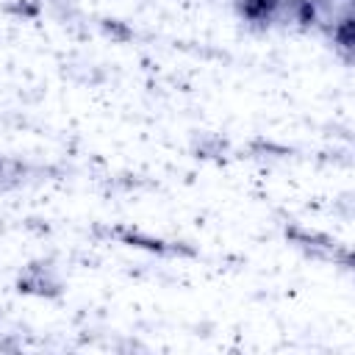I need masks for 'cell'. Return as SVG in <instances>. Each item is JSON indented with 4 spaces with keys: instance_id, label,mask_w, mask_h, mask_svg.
<instances>
[{
    "instance_id": "obj_8",
    "label": "cell",
    "mask_w": 355,
    "mask_h": 355,
    "mask_svg": "<svg viewBox=\"0 0 355 355\" xmlns=\"http://www.w3.org/2000/svg\"><path fill=\"white\" fill-rule=\"evenodd\" d=\"M250 153L258 155V158H286L291 150L283 147V144H275V141H263V139H255L250 144Z\"/></svg>"
},
{
    "instance_id": "obj_1",
    "label": "cell",
    "mask_w": 355,
    "mask_h": 355,
    "mask_svg": "<svg viewBox=\"0 0 355 355\" xmlns=\"http://www.w3.org/2000/svg\"><path fill=\"white\" fill-rule=\"evenodd\" d=\"M108 236L119 239L128 247H139V250H147V252H155V255H172V258L197 255L194 247H186L180 241H166V239H158V236H150V233H141V230H133V227H114V230H108Z\"/></svg>"
},
{
    "instance_id": "obj_2",
    "label": "cell",
    "mask_w": 355,
    "mask_h": 355,
    "mask_svg": "<svg viewBox=\"0 0 355 355\" xmlns=\"http://www.w3.org/2000/svg\"><path fill=\"white\" fill-rule=\"evenodd\" d=\"M61 280L53 275L47 263H28L25 272L17 277V291L19 294H36V297H58L61 294Z\"/></svg>"
},
{
    "instance_id": "obj_6",
    "label": "cell",
    "mask_w": 355,
    "mask_h": 355,
    "mask_svg": "<svg viewBox=\"0 0 355 355\" xmlns=\"http://www.w3.org/2000/svg\"><path fill=\"white\" fill-rule=\"evenodd\" d=\"M230 144L219 136H202L197 144H194V155L202 158V161H222L227 155Z\"/></svg>"
},
{
    "instance_id": "obj_9",
    "label": "cell",
    "mask_w": 355,
    "mask_h": 355,
    "mask_svg": "<svg viewBox=\"0 0 355 355\" xmlns=\"http://www.w3.org/2000/svg\"><path fill=\"white\" fill-rule=\"evenodd\" d=\"M294 19H297L302 28L316 25V6H313L311 0H294Z\"/></svg>"
},
{
    "instance_id": "obj_7",
    "label": "cell",
    "mask_w": 355,
    "mask_h": 355,
    "mask_svg": "<svg viewBox=\"0 0 355 355\" xmlns=\"http://www.w3.org/2000/svg\"><path fill=\"white\" fill-rule=\"evenodd\" d=\"M100 31H103L111 42H116V44H125V42L133 39V31L128 28V22L114 19V17H103V19H100Z\"/></svg>"
},
{
    "instance_id": "obj_3",
    "label": "cell",
    "mask_w": 355,
    "mask_h": 355,
    "mask_svg": "<svg viewBox=\"0 0 355 355\" xmlns=\"http://www.w3.org/2000/svg\"><path fill=\"white\" fill-rule=\"evenodd\" d=\"M286 239H288L294 247H300V250H305L308 255H313V258H327V261H333L336 252H341L336 239H330V236H324V233H319V230L300 227V225H286Z\"/></svg>"
},
{
    "instance_id": "obj_4",
    "label": "cell",
    "mask_w": 355,
    "mask_h": 355,
    "mask_svg": "<svg viewBox=\"0 0 355 355\" xmlns=\"http://www.w3.org/2000/svg\"><path fill=\"white\" fill-rule=\"evenodd\" d=\"M283 0H241L239 6V14L247 19V22H266L275 17V11L280 8Z\"/></svg>"
},
{
    "instance_id": "obj_5",
    "label": "cell",
    "mask_w": 355,
    "mask_h": 355,
    "mask_svg": "<svg viewBox=\"0 0 355 355\" xmlns=\"http://www.w3.org/2000/svg\"><path fill=\"white\" fill-rule=\"evenodd\" d=\"M333 44L344 53V58L352 55V50H355V22H352V14H344L333 25Z\"/></svg>"
},
{
    "instance_id": "obj_10",
    "label": "cell",
    "mask_w": 355,
    "mask_h": 355,
    "mask_svg": "<svg viewBox=\"0 0 355 355\" xmlns=\"http://www.w3.org/2000/svg\"><path fill=\"white\" fill-rule=\"evenodd\" d=\"M6 14H14V17H22V19H33L39 14V6L33 0H14L8 6H3Z\"/></svg>"
}]
</instances>
